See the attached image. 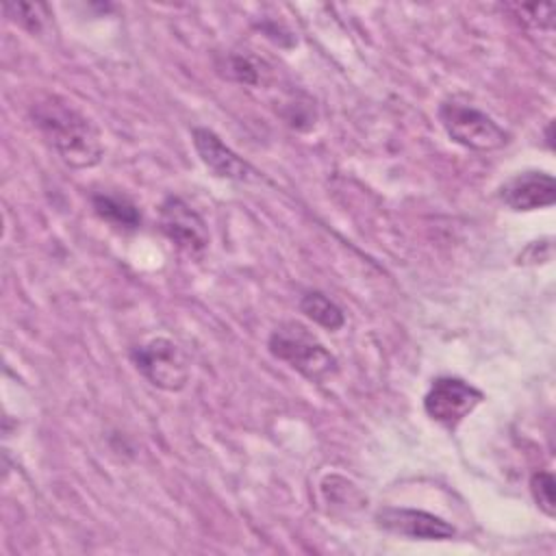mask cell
<instances>
[{"instance_id":"11","label":"cell","mask_w":556,"mask_h":556,"mask_svg":"<svg viewBox=\"0 0 556 556\" xmlns=\"http://www.w3.org/2000/svg\"><path fill=\"white\" fill-rule=\"evenodd\" d=\"M217 67L226 78L250 87H261L271 78V67L250 52H228Z\"/></svg>"},{"instance_id":"14","label":"cell","mask_w":556,"mask_h":556,"mask_svg":"<svg viewBox=\"0 0 556 556\" xmlns=\"http://www.w3.org/2000/svg\"><path fill=\"white\" fill-rule=\"evenodd\" d=\"M554 476L549 471H534L530 476V493L536 502V506L547 515L554 517L556 513V500H554Z\"/></svg>"},{"instance_id":"6","label":"cell","mask_w":556,"mask_h":556,"mask_svg":"<svg viewBox=\"0 0 556 556\" xmlns=\"http://www.w3.org/2000/svg\"><path fill=\"white\" fill-rule=\"evenodd\" d=\"M159 228L180 252L193 258H200L211 243V235L202 215L178 195H167L161 202Z\"/></svg>"},{"instance_id":"9","label":"cell","mask_w":556,"mask_h":556,"mask_svg":"<svg viewBox=\"0 0 556 556\" xmlns=\"http://www.w3.org/2000/svg\"><path fill=\"white\" fill-rule=\"evenodd\" d=\"M500 200L517 213H528L536 208H547L556 202L554 176L539 169H528L510 176L500 187Z\"/></svg>"},{"instance_id":"13","label":"cell","mask_w":556,"mask_h":556,"mask_svg":"<svg viewBox=\"0 0 556 556\" xmlns=\"http://www.w3.org/2000/svg\"><path fill=\"white\" fill-rule=\"evenodd\" d=\"M2 11L11 22L20 24L33 35H39L46 17H50L48 7L43 2H4Z\"/></svg>"},{"instance_id":"2","label":"cell","mask_w":556,"mask_h":556,"mask_svg":"<svg viewBox=\"0 0 556 556\" xmlns=\"http://www.w3.org/2000/svg\"><path fill=\"white\" fill-rule=\"evenodd\" d=\"M274 358L287 363L311 382H324L337 374V358L326 345L302 324L285 321L276 326L267 339Z\"/></svg>"},{"instance_id":"1","label":"cell","mask_w":556,"mask_h":556,"mask_svg":"<svg viewBox=\"0 0 556 556\" xmlns=\"http://www.w3.org/2000/svg\"><path fill=\"white\" fill-rule=\"evenodd\" d=\"M30 119L67 167L87 169L102 161L100 128L67 98L56 93L37 98L30 104Z\"/></svg>"},{"instance_id":"5","label":"cell","mask_w":556,"mask_h":556,"mask_svg":"<svg viewBox=\"0 0 556 556\" xmlns=\"http://www.w3.org/2000/svg\"><path fill=\"white\" fill-rule=\"evenodd\" d=\"M482 400L484 393L467 380L439 376L424 395V410L432 421L454 430Z\"/></svg>"},{"instance_id":"7","label":"cell","mask_w":556,"mask_h":556,"mask_svg":"<svg viewBox=\"0 0 556 556\" xmlns=\"http://www.w3.org/2000/svg\"><path fill=\"white\" fill-rule=\"evenodd\" d=\"M374 521L380 530L413 541H450L456 536V528L450 521L419 508L382 506L376 510Z\"/></svg>"},{"instance_id":"10","label":"cell","mask_w":556,"mask_h":556,"mask_svg":"<svg viewBox=\"0 0 556 556\" xmlns=\"http://www.w3.org/2000/svg\"><path fill=\"white\" fill-rule=\"evenodd\" d=\"M91 208L93 213L119 230H137L141 226V213L139 206L122 193L113 191H98L91 195Z\"/></svg>"},{"instance_id":"4","label":"cell","mask_w":556,"mask_h":556,"mask_svg":"<svg viewBox=\"0 0 556 556\" xmlns=\"http://www.w3.org/2000/svg\"><path fill=\"white\" fill-rule=\"evenodd\" d=\"M130 361L150 384L163 391L185 389L191 376L187 354L178 343L165 337H156L132 348Z\"/></svg>"},{"instance_id":"8","label":"cell","mask_w":556,"mask_h":556,"mask_svg":"<svg viewBox=\"0 0 556 556\" xmlns=\"http://www.w3.org/2000/svg\"><path fill=\"white\" fill-rule=\"evenodd\" d=\"M191 141L200 161L206 165L208 172H213V176L245 185L265 180L263 172H258L250 161H245L232 148H228L213 130L198 126L191 130Z\"/></svg>"},{"instance_id":"12","label":"cell","mask_w":556,"mask_h":556,"mask_svg":"<svg viewBox=\"0 0 556 556\" xmlns=\"http://www.w3.org/2000/svg\"><path fill=\"white\" fill-rule=\"evenodd\" d=\"M300 313L326 330H339L345 324V315L337 302L321 291H306L298 304Z\"/></svg>"},{"instance_id":"3","label":"cell","mask_w":556,"mask_h":556,"mask_svg":"<svg viewBox=\"0 0 556 556\" xmlns=\"http://www.w3.org/2000/svg\"><path fill=\"white\" fill-rule=\"evenodd\" d=\"M437 117L447 137L467 150L489 152L508 143V132L463 93L443 98Z\"/></svg>"},{"instance_id":"15","label":"cell","mask_w":556,"mask_h":556,"mask_svg":"<svg viewBox=\"0 0 556 556\" xmlns=\"http://www.w3.org/2000/svg\"><path fill=\"white\" fill-rule=\"evenodd\" d=\"M519 22L532 30H552L554 26V4H515Z\"/></svg>"}]
</instances>
